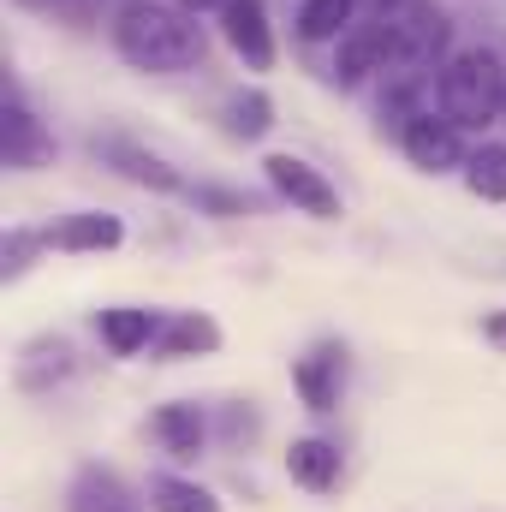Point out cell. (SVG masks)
Here are the masks:
<instances>
[{
  "label": "cell",
  "mask_w": 506,
  "mask_h": 512,
  "mask_svg": "<svg viewBox=\"0 0 506 512\" xmlns=\"http://www.w3.org/2000/svg\"><path fill=\"white\" fill-rule=\"evenodd\" d=\"M114 48L137 72H197V66H209L203 24L173 0H126L114 12Z\"/></svg>",
  "instance_id": "6da1fadb"
},
{
  "label": "cell",
  "mask_w": 506,
  "mask_h": 512,
  "mask_svg": "<svg viewBox=\"0 0 506 512\" xmlns=\"http://www.w3.org/2000/svg\"><path fill=\"white\" fill-rule=\"evenodd\" d=\"M506 108V60L495 48H453L435 72V114L459 131L495 126Z\"/></svg>",
  "instance_id": "7a4b0ae2"
},
{
  "label": "cell",
  "mask_w": 506,
  "mask_h": 512,
  "mask_svg": "<svg viewBox=\"0 0 506 512\" xmlns=\"http://www.w3.org/2000/svg\"><path fill=\"white\" fill-rule=\"evenodd\" d=\"M262 179H268V191L286 203V209H304L310 221H340V191H334V179L328 173H316L304 155H262Z\"/></svg>",
  "instance_id": "3957f363"
},
{
  "label": "cell",
  "mask_w": 506,
  "mask_h": 512,
  "mask_svg": "<svg viewBox=\"0 0 506 512\" xmlns=\"http://www.w3.org/2000/svg\"><path fill=\"white\" fill-rule=\"evenodd\" d=\"M346 370H352V358H346L340 340H316L310 352H298V364H292V387H298L304 411L328 417V411L340 405V393H346Z\"/></svg>",
  "instance_id": "277c9868"
},
{
  "label": "cell",
  "mask_w": 506,
  "mask_h": 512,
  "mask_svg": "<svg viewBox=\"0 0 506 512\" xmlns=\"http://www.w3.org/2000/svg\"><path fill=\"white\" fill-rule=\"evenodd\" d=\"M399 149H405V161L417 167V173H459L465 167V131L453 126V120H441V114H423V120H411V126L399 131Z\"/></svg>",
  "instance_id": "5b68a950"
},
{
  "label": "cell",
  "mask_w": 506,
  "mask_h": 512,
  "mask_svg": "<svg viewBox=\"0 0 506 512\" xmlns=\"http://www.w3.org/2000/svg\"><path fill=\"white\" fill-rule=\"evenodd\" d=\"M48 251H66V256H102V251H120L126 245V221L108 215V209H72L60 221L42 227Z\"/></svg>",
  "instance_id": "8992f818"
},
{
  "label": "cell",
  "mask_w": 506,
  "mask_h": 512,
  "mask_svg": "<svg viewBox=\"0 0 506 512\" xmlns=\"http://www.w3.org/2000/svg\"><path fill=\"white\" fill-rule=\"evenodd\" d=\"M221 36H227V48H233L251 72H268V66H274V30H268L262 0H227V6H221Z\"/></svg>",
  "instance_id": "52a82bcc"
},
{
  "label": "cell",
  "mask_w": 506,
  "mask_h": 512,
  "mask_svg": "<svg viewBox=\"0 0 506 512\" xmlns=\"http://www.w3.org/2000/svg\"><path fill=\"white\" fill-rule=\"evenodd\" d=\"M221 352V322L203 316V310H179V316H161V334L149 346V358L161 364H179V358H209Z\"/></svg>",
  "instance_id": "ba28073f"
},
{
  "label": "cell",
  "mask_w": 506,
  "mask_h": 512,
  "mask_svg": "<svg viewBox=\"0 0 506 512\" xmlns=\"http://www.w3.org/2000/svg\"><path fill=\"white\" fill-rule=\"evenodd\" d=\"M381 60H387V18H364L340 36V90H364L370 78H381Z\"/></svg>",
  "instance_id": "9c48e42d"
},
{
  "label": "cell",
  "mask_w": 506,
  "mask_h": 512,
  "mask_svg": "<svg viewBox=\"0 0 506 512\" xmlns=\"http://www.w3.org/2000/svg\"><path fill=\"white\" fill-rule=\"evenodd\" d=\"M340 471H346V459H340V447H334L328 435H304V441L286 447V477H292L304 495H328V489L340 483Z\"/></svg>",
  "instance_id": "30bf717a"
},
{
  "label": "cell",
  "mask_w": 506,
  "mask_h": 512,
  "mask_svg": "<svg viewBox=\"0 0 506 512\" xmlns=\"http://www.w3.org/2000/svg\"><path fill=\"white\" fill-rule=\"evenodd\" d=\"M155 334H161V316L143 310V304H114V310L96 316V340H102L114 358H137V352H149Z\"/></svg>",
  "instance_id": "8fae6325"
},
{
  "label": "cell",
  "mask_w": 506,
  "mask_h": 512,
  "mask_svg": "<svg viewBox=\"0 0 506 512\" xmlns=\"http://www.w3.org/2000/svg\"><path fill=\"white\" fill-rule=\"evenodd\" d=\"M54 161V137L36 131V114L18 84H6V167H42Z\"/></svg>",
  "instance_id": "7c38bea8"
},
{
  "label": "cell",
  "mask_w": 506,
  "mask_h": 512,
  "mask_svg": "<svg viewBox=\"0 0 506 512\" xmlns=\"http://www.w3.org/2000/svg\"><path fill=\"white\" fill-rule=\"evenodd\" d=\"M149 429H155V441L179 459V465H191L203 447H209V423H203V411L191 405V399H173V405H161L155 417H149Z\"/></svg>",
  "instance_id": "4fadbf2b"
},
{
  "label": "cell",
  "mask_w": 506,
  "mask_h": 512,
  "mask_svg": "<svg viewBox=\"0 0 506 512\" xmlns=\"http://www.w3.org/2000/svg\"><path fill=\"white\" fill-rule=\"evenodd\" d=\"M108 167L120 173V179H131V185H143V191H191L185 179H179V167H167L155 149H143V143H126V137H114L108 143Z\"/></svg>",
  "instance_id": "5bb4252c"
},
{
  "label": "cell",
  "mask_w": 506,
  "mask_h": 512,
  "mask_svg": "<svg viewBox=\"0 0 506 512\" xmlns=\"http://www.w3.org/2000/svg\"><path fill=\"white\" fill-rule=\"evenodd\" d=\"M66 376H72V346H66L60 334H48V340H30V346H24V358H18V387H24V393L60 387Z\"/></svg>",
  "instance_id": "9a60e30c"
},
{
  "label": "cell",
  "mask_w": 506,
  "mask_h": 512,
  "mask_svg": "<svg viewBox=\"0 0 506 512\" xmlns=\"http://www.w3.org/2000/svg\"><path fill=\"white\" fill-rule=\"evenodd\" d=\"M352 12H358V0H298V36L304 42H334L358 24Z\"/></svg>",
  "instance_id": "2e32d148"
},
{
  "label": "cell",
  "mask_w": 506,
  "mask_h": 512,
  "mask_svg": "<svg viewBox=\"0 0 506 512\" xmlns=\"http://www.w3.org/2000/svg\"><path fill=\"white\" fill-rule=\"evenodd\" d=\"M465 185L477 191V197H489V203H506V143H477L471 155H465Z\"/></svg>",
  "instance_id": "e0dca14e"
},
{
  "label": "cell",
  "mask_w": 506,
  "mask_h": 512,
  "mask_svg": "<svg viewBox=\"0 0 506 512\" xmlns=\"http://www.w3.org/2000/svg\"><path fill=\"white\" fill-rule=\"evenodd\" d=\"M72 512H126V489H120V477H114L108 465L78 471V483H72Z\"/></svg>",
  "instance_id": "ac0fdd59"
},
{
  "label": "cell",
  "mask_w": 506,
  "mask_h": 512,
  "mask_svg": "<svg viewBox=\"0 0 506 512\" xmlns=\"http://www.w3.org/2000/svg\"><path fill=\"white\" fill-rule=\"evenodd\" d=\"M149 507L155 512H221L215 489L191 483V477H155L149 483Z\"/></svg>",
  "instance_id": "d6986e66"
},
{
  "label": "cell",
  "mask_w": 506,
  "mask_h": 512,
  "mask_svg": "<svg viewBox=\"0 0 506 512\" xmlns=\"http://www.w3.org/2000/svg\"><path fill=\"white\" fill-rule=\"evenodd\" d=\"M227 131H233L239 143L268 137V131H274V102H268L262 90H239V96L227 102Z\"/></svg>",
  "instance_id": "ffe728a7"
},
{
  "label": "cell",
  "mask_w": 506,
  "mask_h": 512,
  "mask_svg": "<svg viewBox=\"0 0 506 512\" xmlns=\"http://www.w3.org/2000/svg\"><path fill=\"white\" fill-rule=\"evenodd\" d=\"M36 251H48L42 227H12V233H6V245H0V280H6V286H12V280H24V268L36 262Z\"/></svg>",
  "instance_id": "44dd1931"
},
{
  "label": "cell",
  "mask_w": 506,
  "mask_h": 512,
  "mask_svg": "<svg viewBox=\"0 0 506 512\" xmlns=\"http://www.w3.org/2000/svg\"><path fill=\"white\" fill-rule=\"evenodd\" d=\"M185 197L203 203L209 215H256V209H262V197H251V191H227V185H191Z\"/></svg>",
  "instance_id": "7402d4cb"
},
{
  "label": "cell",
  "mask_w": 506,
  "mask_h": 512,
  "mask_svg": "<svg viewBox=\"0 0 506 512\" xmlns=\"http://www.w3.org/2000/svg\"><path fill=\"white\" fill-rule=\"evenodd\" d=\"M483 340H489L495 352H506V310H495V316H483Z\"/></svg>",
  "instance_id": "603a6c76"
},
{
  "label": "cell",
  "mask_w": 506,
  "mask_h": 512,
  "mask_svg": "<svg viewBox=\"0 0 506 512\" xmlns=\"http://www.w3.org/2000/svg\"><path fill=\"white\" fill-rule=\"evenodd\" d=\"M173 6H185V12H221L227 0H173Z\"/></svg>",
  "instance_id": "cb8c5ba5"
},
{
  "label": "cell",
  "mask_w": 506,
  "mask_h": 512,
  "mask_svg": "<svg viewBox=\"0 0 506 512\" xmlns=\"http://www.w3.org/2000/svg\"><path fill=\"white\" fill-rule=\"evenodd\" d=\"M501 120H506V108H501Z\"/></svg>",
  "instance_id": "d4e9b609"
}]
</instances>
